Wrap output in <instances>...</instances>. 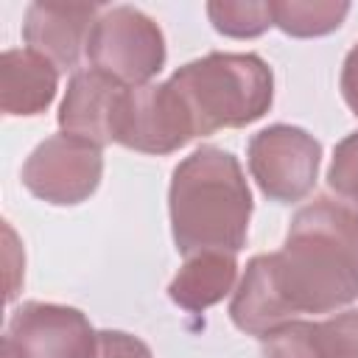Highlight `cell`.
Instances as JSON below:
<instances>
[{"label": "cell", "mask_w": 358, "mask_h": 358, "mask_svg": "<svg viewBox=\"0 0 358 358\" xmlns=\"http://www.w3.org/2000/svg\"><path fill=\"white\" fill-rule=\"evenodd\" d=\"M260 358H322L316 347V322L294 319L260 338Z\"/></svg>", "instance_id": "9a60e30c"}, {"label": "cell", "mask_w": 358, "mask_h": 358, "mask_svg": "<svg viewBox=\"0 0 358 358\" xmlns=\"http://www.w3.org/2000/svg\"><path fill=\"white\" fill-rule=\"evenodd\" d=\"M350 14V3L344 0H271L274 25L296 39L327 36L341 28Z\"/></svg>", "instance_id": "4fadbf2b"}, {"label": "cell", "mask_w": 358, "mask_h": 358, "mask_svg": "<svg viewBox=\"0 0 358 358\" xmlns=\"http://www.w3.org/2000/svg\"><path fill=\"white\" fill-rule=\"evenodd\" d=\"M207 17L218 34L232 39H255L274 25L271 3L257 0H213L207 3Z\"/></svg>", "instance_id": "5bb4252c"}, {"label": "cell", "mask_w": 358, "mask_h": 358, "mask_svg": "<svg viewBox=\"0 0 358 358\" xmlns=\"http://www.w3.org/2000/svg\"><path fill=\"white\" fill-rule=\"evenodd\" d=\"M341 98L344 103L352 109V115H358V42L350 48V53L344 56V64H341Z\"/></svg>", "instance_id": "d6986e66"}, {"label": "cell", "mask_w": 358, "mask_h": 358, "mask_svg": "<svg viewBox=\"0 0 358 358\" xmlns=\"http://www.w3.org/2000/svg\"><path fill=\"white\" fill-rule=\"evenodd\" d=\"M168 213L179 255H238L252 218V190L238 157L218 145H201L185 157L171 176Z\"/></svg>", "instance_id": "7a4b0ae2"}, {"label": "cell", "mask_w": 358, "mask_h": 358, "mask_svg": "<svg viewBox=\"0 0 358 358\" xmlns=\"http://www.w3.org/2000/svg\"><path fill=\"white\" fill-rule=\"evenodd\" d=\"M162 28L134 6H112L98 14L87 59L95 70L120 81L123 87H145L165 67Z\"/></svg>", "instance_id": "277c9868"}, {"label": "cell", "mask_w": 358, "mask_h": 358, "mask_svg": "<svg viewBox=\"0 0 358 358\" xmlns=\"http://www.w3.org/2000/svg\"><path fill=\"white\" fill-rule=\"evenodd\" d=\"M196 137L218 129H243L260 120L274 101V73L257 53H207L182 64L171 78Z\"/></svg>", "instance_id": "3957f363"}, {"label": "cell", "mask_w": 358, "mask_h": 358, "mask_svg": "<svg viewBox=\"0 0 358 358\" xmlns=\"http://www.w3.org/2000/svg\"><path fill=\"white\" fill-rule=\"evenodd\" d=\"M101 8L90 3H31L22 22V39L56 70H73L87 53L90 31Z\"/></svg>", "instance_id": "30bf717a"}, {"label": "cell", "mask_w": 358, "mask_h": 358, "mask_svg": "<svg viewBox=\"0 0 358 358\" xmlns=\"http://www.w3.org/2000/svg\"><path fill=\"white\" fill-rule=\"evenodd\" d=\"M238 260L229 252H201L185 257L182 268L168 285V296L187 313H204L235 291Z\"/></svg>", "instance_id": "7c38bea8"}, {"label": "cell", "mask_w": 358, "mask_h": 358, "mask_svg": "<svg viewBox=\"0 0 358 358\" xmlns=\"http://www.w3.org/2000/svg\"><path fill=\"white\" fill-rule=\"evenodd\" d=\"M260 257L288 322L341 310L358 299V210L319 196L296 210L285 246Z\"/></svg>", "instance_id": "6da1fadb"}, {"label": "cell", "mask_w": 358, "mask_h": 358, "mask_svg": "<svg viewBox=\"0 0 358 358\" xmlns=\"http://www.w3.org/2000/svg\"><path fill=\"white\" fill-rule=\"evenodd\" d=\"M98 330L70 305L22 302L6 327L0 358H92Z\"/></svg>", "instance_id": "52a82bcc"}, {"label": "cell", "mask_w": 358, "mask_h": 358, "mask_svg": "<svg viewBox=\"0 0 358 358\" xmlns=\"http://www.w3.org/2000/svg\"><path fill=\"white\" fill-rule=\"evenodd\" d=\"M316 347L322 358H358V308L316 322Z\"/></svg>", "instance_id": "2e32d148"}, {"label": "cell", "mask_w": 358, "mask_h": 358, "mask_svg": "<svg viewBox=\"0 0 358 358\" xmlns=\"http://www.w3.org/2000/svg\"><path fill=\"white\" fill-rule=\"evenodd\" d=\"M103 176V151L73 134H53L42 140L22 165V185L31 196L70 207L87 201Z\"/></svg>", "instance_id": "8992f818"}, {"label": "cell", "mask_w": 358, "mask_h": 358, "mask_svg": "<svg viewBox=\"0 0 358 358\" xmlns=\"http://www.w3.org/2000/svg\"><path fill=\"white\" fill-rule=\"evenodd\" d=\"M92 358H154L151 347L123 330H98V350Z\"/></svg>", "instance_id": "ac0fdd59"}, {"label": "cell", "mask_w": 358, "mask_h": 358, "mask_svg": "<svg viewBox=\"0 0 358 358\" xmlns=\"http://www.w3.org/2000/svg\"><path fill=\"white\" fill-rule=\"evenodd\" d=\"M59 90V70L31 48H11L0 56V106L11 117L42 115Z\"/></svg>", "instance_id": "8fae6325"}, {"label": "cell", "mask_w": 358, "mask_h": 358, "mask_svg": "<svg viewBox=\"0 0 358 358\" xmlns=\"http://www.w3.org/2000/svg\"><path fill=\"white\" fill-rule=\"evenodd\" d=\"M327 185L336 196L358 210V131L347 134L336 145L327 168Z\"/></svg>", "instance_id": "e0dca14e"}, {"label": "cell", "mask_w": 358, "mask_h": 358, "mask_svg": "<svg viewBox=\"0 0 358 358\" xmlns=\"http://www.w3.org/2000/svg\"><path fill=\"white\" fill-rule=\"evenodd\" d=\"M193 137L196 131L190 115L179 92L171 87V81L126 90L115 129V143H120L129 151L162 157L179 151Z\"/></svg>", "instance_id": "ba28073f"}, {"label": "cell", "mask_w": 358, "mask_h": 358, "mask_svg": "<svg viewBox=\"0 0 358 358\" xmlns=\"http://www.w3.org/2000/svg\"><path fill=\"white\" fill-rule=\"evenodd\" d=\"M126 90L129 87H123L120 81L109 78L95 67L76 70L73 78L67 81V92L59 106V129L101 148L115 143V129Z\"/></svg>", "instance_id": "9c48e42d"}, {"label": "cell", "mask_w": 358, "mask_h": 358, "mask_svg": "<svg viewBox=\"0 0 358 358\" xmlns=\"http://www.w3.org/2000/svg\"><path fill=\"white\" fill-rule=\"evenodd\" d=\"M246 157L260 193L277 204H294L302 201L319 179L322 143L299 126L274 123L252 134Z\"/></svg>", "instance_id": "5b68a950"}]
</instances>
